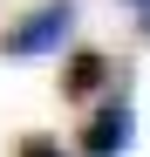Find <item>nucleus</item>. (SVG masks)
Masks as SVG:
<instances>
[{
	"instance_id": "39448f33",
	"label": "nucleus",
	"mask_w": 150,
	"mask_h": 157,
	"mask_svg": "<svg viewBox=\"0 0 150 157\" xmlns=\"http://www.w3.org/2000/svg\"><path fill=\"white\" fill-rule=\"evenodd\" d=\"M143 28H150V14H143Z\"/></svg>"
},
{
	"instance_id": "20e7f679",
	"label": "nucleus",
	"mask_w": 150,
	"mask_h": 157,
	"mask_svg": "<svg viewBox=\"0 0 150 157\" xmlns=\"http://www.w3.org/2000/svg\"><path fill=\"white\" fill-rule=\"evenodd\" d=\"M21 157H62L55 137H21Z\"/></svg>"
},
{
	"instance_id": "f257e3e1",
	"label": "nucleus",
	"mask_w": 150,
	"mask_h": 157,
	"mask_svg": "<svg viewBox=\"0 0 150 157\" xmlns=\"http://www.w3.org/2000/svg\"><path fill=\"white\" fill-rule=\"evenodd\" d=\"M68 28H75V0H41L28 21H14V28L0 34V55H14V62H28V55H55Z\"/></svg>"
},
{
	"instance_id": "7ed1b4c3",
	"label": "nucleus",
	"mask_w": 150,
	"mask_h": 157,
	"mask_svg": "<svg viewBox=\"0 0 150 157\" xmlns=\"http://www.w3.org/2000/svg\"><path fill=\"white\" fill-rule=\"evenodd\" d=\"M103 75H109V62L96 55V48H82V55H68L62 89H68V96H96V89H103Z\"/></svg>"
},
{
	"instance_id": "f03ea898",
	"label": "nucleus",
	"mask_w": 150,
	"mask_h": 157,
	"mask_svg": "<svg viewBox=\"0 0 150 157\" xmlns=\"http://www.w3.org/2000/svg\"><path fill=\"white\" fill-rule=\"evenodd\" d=\"M130 137H137V116H130V102H109V109H96L89 123H82V157H123L130 150Z\"/></svg>"
}]
</instances>
